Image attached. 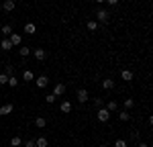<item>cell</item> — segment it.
I'll return each mask as SVG.
<instances>
[{
	"mask_svg": "<svg viewBox=\"0 0 153 147\" xmlns=\"http://www.w3.org/2000/svg\"><path fill=\"white\" fill-rule=\"evenodd\" d=\"M104 106H106L108 110H110V112H114V110H118V104L114 102V100H108V102H106Z\"/></svg>",
	"mask_w": 153,
	"mask_h": 147,
	"instance_id": "7402d4cb",
	"label": "cell"
},
{
	"mask_svg": "<svg viewBox=\"0 0 153 147\" xmlns=\"http://www.w3.org/2000/svg\"><path fill=\"white\" fill-rule=\"evenodd\" d=\"M45 125H47V121H45L43 117H37L35 119V127L37 129H45Z\"/></svg>",
	"mask_w": 153,
	"mask_h": 147,
	"instance_id": "ffe728a7",
	"label": "cell"
},
{
	"mask_svg": "<svg viewBox=\"0 0 153 147\" xmlns=\"http://www.w3.org/2000/svg\"><path fill=\"white\" fill-rule=\"evenodd\" d=\"M94 104H96V106H102V104H104V100H102V98H94Z\"/></svg>",
	"mask_w": 153,
	"mask_h": 147,
	"instance_id": "f546056e",
	"label": "cell"
},
{
	"mask_svg": "<svg viewBox=\"0 0 153 147\" xmlns=\"http://www.w3.org/2000/svg\"><path fill=\"white\" fill-rule=\"evenodd\" d=\"M25 33H27V35H35V33H37V24L27 23V24H25Z\"/></svg>",
	"mask_w": 153,
	"mask_h": 147,
	"instance_id": "2e32d148",
	"label": "cell"
},
{
	"mask_svg": "<svg viewBox=\"0 0 153 147\" xmlns=\"http://www.w3.org/2000/svg\"><path fill=\"white\" fill-rule=\"evenodd\" d=\"M55 100H57V98L53 96V94H45V102H47V104H53Z\"/></svg>",
	"mask_w": 153,
	"mask_h": 147,
	"instance_id": "83f0119b",
	"label": "cell"
},
{
	"mask_svg": "<svg viewBox=\"0 0 153 147\" xmlns=\"http://www.w3.org/2000/svg\"><path fill=\"white\" fill-rule=\"evenodd\" d=\"M21 80H23V82H33V80H35V74L27 68V70H23V74H21Z\"/></svg>",
	"mask_w": 153,
	"mask_h": 147,
	"instance_id": "52a82bcc",
	"label": "cell"
},
{
	"mask_svg": "<svg viewBox=\"0 0 153 147\" xmlns=\"http://www.w3.org/2000/svg\"><path fill=\"white\" fill-rule=\"evenodd\" d=\"M14 8H16L14 0H4V2H2V10H4V12H12Z\"/></svg>",
	"mask_w": 153,
	"mask_h": 147,
	"instance_id": "9c48e42d",
	"label": "cell"
},
{
	"mask_svg": "<svg viewBox=\"0 0 153 147\" xmlns=\"http://www.w3.org/2000/svg\"><path fill=\"white\" fill-rule=\"evenodd\" d=\"M47 145H49L47 137H43V135L41 137H35V147H47Z\"/></svg>",
	"mask_w": 153,
	"mask_h": 147,
	"instance_id": "4fadbf2b",
	"label": "cell"
},
{
	"mask_svg": "<svg viewBox=\"0 0 153 147\" xmlns=\"http://www.w3.org/2000/svg\"><path fill=\"white\" fill-rule=\"evenodd\" d=\"M139 147H149V143H145V141H141V143H139Z\"/></svg>",
	"mask_w": 153,
	"mask_h": 147,
	"instance_id": "1f68e13d",
	"label": "cell"
},
{
	"mask_svg": "<svg viewBox=\"0 0 153 147\" xmlns=\"http://www.w3.org/2000/svg\"><path fill=\"white\" fill-rule=\"evenodd\" d=\"M12 110H14L12 104H2V106H0V114H2V117H6V114H10Z\"/></svg>",
	"mask_w": 153,
	"mask_h": 147,
	"instance_id": "9a60e30c",
	"label": "cell"
},
{
	"mask_svg": "<svg viewBox=\"0 0 153 147\" xmlns=\"http://www.w3.org/2000/svg\"><path fill=\"white\" fill-rule=\"evenodd\" d=\"M0 70H2V63H0Z\"/></svg>",
	"mask_w": 153,
	"mask_h": 147,
	"instance_id": "e575fe53",
	"label": "cell"
},
{
	"mask_svg": "<svg viewBox=\"0 0 153 147\" xmlns=\"http://www.w3.org/2000/svg\"><path fill=\"white\" fill-rule=\"evenodd\" d=\"M100 147H108V145H106V143H102V145H100Z\"/></svg>",
	"mask_w": 153,
	"mask_h": 147,
	"instance_id": "836d02e7",
	"label": "cell"
},
{
	"mask_svg": "<svg viewBox=\"0 0 153 147\" xmlns=\"http://www.w3.org/2000/svg\"><path fill=\"white\" fill-rule=\"evenodd\" d=\"M19 53H21V57H29L31 55V49L27 47V45H21L19 47Z\"/></svg>",
	"mask_w": 153,
	"mask_h": 147,
	"instance_id": "44dd1931",
	"label": "cell"
},
{
	"mask_svg": "<svg viewBox=\"0 0 153 147\" xmlns=\"http://www.w3.org/2000/svg\"><path fill=\"white\" fill-rule=\"evenodd\" d=\"M108 19H110V14L106 8H98L96 10V23L98 24H108Z\"/></svg>",
	"mask_w": 153,
	"mask_h": 147,
	"instance_id": "6da1fadb",
	"label": "cell"
},
{
	"mask_svg": "<svg viewBox=\"0 0 153 147\" xmlns=\"http://www.w3.org/2000/svg\"><path fill=\"white\" fill-rule=\"evenodd\" d=\"M35 86L39 88V90H45V88L49 86V78L43 76V74H41V76H35Z\"/></svg>",
	"mask_w": 153,
	"mask_h": 147,
	"instance_id": "277c9868",
	"label": "cell"
},
{
	"mask_svg": "<svg viewBox=\"0 0 153 147\" xmlns=\"http://www.w3.org/2000/svg\"><path fill=\"white\" fill-rule=\"evenodd\" d=\"M21 145H23V137L16 135V137H12V139H10V147H21Z\"/></svg>",
	"mask_w": 153,
	"mask_h": 147,
	"instance_id": "d6986e66",
	"label": "cell"
},
{
	"mask_svg": "<svg viewBox=\"0 0 153 147\" xmlns=\"http://www.w3.org/2000/svg\"><path fill=\"white\" fill-rule=\"evenodd\" d=\"M31 53L35 55V59H37V61H45V59H47V51H45L43 47H37V49H33Z\"/></svg>",
	"mask_w": 153,
	"mask_h": 147,
	"instance_id": "5b68a950",
	"label": "cell"
},
{
	"mask_svg": "<svg viewBox=\"0 0 153 147\" xmlns=\"http://www.w3.org/2000/svg\"><path fill=\"white\" fill-rule=\"evenodd\" d=\"M96 119L100 122H110V110L106 108V106H100L98 112H96Z\"/></svg>",
	"mask_w": 153,
	"mask_h": 147,
	"instance_id": "7a4b0ae2",
	"label": "cell"
},
{
	"mask_svg": "<svg viewBox=\"0 0 153 147\" xmlns=\"http://www.w3.org/2000/svg\"><path fill=\"white\" fill-rule=\"evenodd\" d=\"M8 39H10L12 47H21V45H23V37L19 35V33H12V35L8 37Z\"/></svg>",
	"mask_w": 153,
	"mask_h": 147,
	"instance_id": "8992f818",
	"label": "cell"
},
{
	"mask_svg": "<svg viewBox=\"0 0 153 147\" xmlns=\"http://www.w3.org/2000/svg\"><path fill=\"white\" fill-rule=\"evenodd\" d=\"M98 27H100V24L96 23V21H88V23H86V29H88V31H92V33H94Z\"/></svg>",
	"mask_w": 153,
	"mask_h": 147,
	"instance_id": "603a6c76",
	"label": "cell"
},
{
	"mask_svg": "<svg viewBox=\"0 0 153 147\" xmlns=\"http://www.w3.org/2000/svg\"><path fill=\"white\" fill-rule=\"evenodd\" d=\"M102 90H114V80L112 78H104L102 80Z\"/></svg>",
	"mask_w": 153,
	"mask_h": 147,
	"instance_id": "7c38bea8",
	"label": "cell"
},
{
	"mask_svg": "<svg viewBox=\"0 0 153 147\" xmlns=\"http://www.w3.org/2000/svg\"><path fill=\"white\" fill-rule=\"evenodd\" d=\"M0 49H2V51H10V49H12V43H10L8 37H4V39L0 41Z\"/></svg>",
	"mask_w": 153,
	"mask_h": 147,
	"instance_id": "5bb4252c",
	"label": "cell"
},
{
	"mask_svg": "<svg viewBox=\"0 0 153 147\" xmlns=\"http://www.w3.org/2000/svg\"><path fill=\"white\" fill-rule=\"evenodd\" d=\"M118 121H123V122L131 121V114L127 112V110H118Z\"/></svg>",
	"mask_w": 153,
	"mask_h": 147,
	"instance_id": "ac0fdd59",
	"label": "cell"
},
{
	"mask_svg": "<svg viewBox=\"0 0 153 147\" xmlns=\"http://www.w3.org/2000/svg\"><path fill=\"white\" fill-rule=\"evenodd\" d=\"M8 86H10V88H16V86H19V78H16L14 74L8 76Z\"/></svg>",
	"mask_w": 153,
	"mask_h": 147,
	"instance_id": "cb8c5ba5",
	"label": "cell"
},
{
	"mask_svg": "<svg viewBox=\"0 0 153 147\" xmlns=\"http://www.w3.org/2000/svg\"><path fill=\"white\" fill-rule=\"evenodd\" d=\"M123 106H125V110L133 108V106H135V100H133V98H127V100H125V104H123Z\"/></svg>",
	"mask_w": 153,
	"mask_h": 147,
	"instance_id": "d4e9b609",
	"label": "cell"
},
{
	"mask_svg": "<svg viewBox=\"0 0 153 147\" xmlns=\"http://www.w3.org/2000/svg\"><path fill=\"white\" fill-rule=\"evenodd\" d=\"M4 84H8V74L6 72L0 74V86H4Z\"/></svg>",
	"mask_w": 153,
	"mask_h": 147,
	"instance_id": "484cf974",
	"label": "cell"
},
{
	"mask_svg": "<svg viewBox=\"0 0 153 147\" xmlns=\"http://www.w3.org/2000/svg\"><path fill=\"white\" fill-rule=\"evenodd\" d=\"M76 98H78V102H80V104H86V102H88V98H90V92H88L86 88H78V90H76Z\"/></svg>",
	"mask_w": 153,
	"mask_h": 147,
	"instance_id": "3957f363",
	"label": "cell"
},
{
	"mask_svg": "<svg viewBox=\"0 0 153 147\" xmlns=\"http://www.w3.org/2000/svg\"><path fill=\"white\" fill-rule=\"evenodd\" d=\"M65 90H68L65 84H55V88H53V92H51V94L57 98V96H63V94H65Z\"/></svg>",
	"mask_w": 153,
	"mask_h": 147,
	"instance_id": "ba28073f",
	"label": "cell"
},
{
	"mask_svg": "<svg viewBox=\"0 0 153 147\" xmlns=\"http://www.w3.org/2000/svg\"><path fill=\"white\" fill-rule=\"evenodd\" d=\"M120 78H123L125 82H133V80H135V74L131 72V70H123V72H120Z\"/></svg>",
	"mask_w": 153,
	"mask_h": 147,
	"instance_id": "8fae6325",
	"label": "cell"
},
{
	"mask_svg": "<svg viewBox=\"0 0 153 147\" xmlns=\"http://www.w3.org/2000/svg\"><path fill=\"white\" fill-rule=\"evenodd\" d=\"M104 2H108V6H117L120 0H104Z\"/></svg>",
	"mask_w": 153,
	"mask_h": 147,
	"instance_id": "4dcf8cb0",
	"label": "cell"
},
{
	"mask_svg": "<svg viewBox=\"0 0 153 147\" xmlns=\"http://www.w3.org/2000/svg\"><path fill=\"white\" fill-rule=\"evenodd\" d=\"M96 2H98V4H102V2H104V0H96Z\"/></svg>",
	"mask_w": 153,
	"mask_h": 147,
	"instance_id": "d6a6232c",
	"label": "cell"
},
{
	"mask_svg": "<svg viewBox=\"0 0 153 147\" xmlns=\"http://www.w3.org/2000/svg\"><path fill=\"white\" fill-rule=\"evenodd\" d=\"M23 147H35V139H27V141H23Z\"/></svg>",
	"mask_w": 153,
	"mask_h": 147,
	"instance_id": "f1b7e54d",
	"label": "cell"
},
{
	"mask_svg": "<svg viewBox=\"0 0 153 147\" xmlns=\"http://www.w3.org/2000/svg\"><path fill=\"white\" fill-rule=\"evenodd\" d=\"M114 147H129V143H127L125 139H117V141H114Z\"/></svg>",
	"mask_w": 153,
	"mask_h": 147,
	"instance_id": "4316f807",
	"label": "cell"
},
{
	"mask_svg": "<svg viewBox=\"0 0 153 147\" xmlns=\"http://www.w3.org/2000/svg\"><path fill=\"white\" fill-rule=\"evenodd\" d=\"M0 31H2V35H4V37H10L12 33H14V31H12V24H2Z\"/></svg>",
	"mask_w": 153,
	"mask_h": 147,
	"instance_id": "e0dca14e",
	"label": "cell"
},
{
	"mask_svg": "<svg viewBox=\"0 0 153 147\" xmlns=\"http://www.w3.org/2000/svg\"><path fill=\"white\" fill-rule=\"evenodd\" d=\"M71 108H74V106H71V102H70V100H63V102L59 104V110H61L63 114H68V112H71Z\"/></svg>",
	"mask_w": 153,
	"mask_h": 147,
	"instance_id": "30bf717a",
	"label": "cell"
}]
</instances>
